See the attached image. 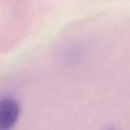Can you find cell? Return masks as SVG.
<instances>
[{
  "mask_svg": "<svg viewBox=\"0 0 130 130\" xmlns=\"http://www.w3.org/2000/svg\"><path fill=\"white\" fill-rule=\"evenodd\" d=\"M20 115V106L13 99L0 101V130H10Z\"/></svg>",
  "mask_w": 130,
  "mask_h": 130,
  "instance_id": "obj_1",
  "label": "cell"
}]
</instances>
